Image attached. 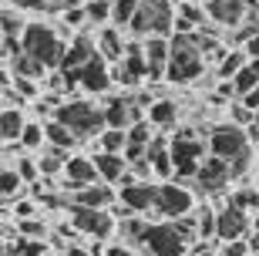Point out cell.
I'll return each instance as SVG.
<instances>
[{"instance_id":"1","label":"cell","mask_w":259,"mask_h":256,"mask_svg":"<svg viewBox=\"0 0 259 256\" xmlns=\"http://www.w3.org/2000/svg\"><path fill=\"white\" fill-rule=\"evenodd\" d=\"M24 51H27L34 61L48 67V71H61L67 54V44L58 38L54 24H44V20H30L27 34H24Z\"/></svg>"},{"instance_id":"2","label":"cell","mask_w":259,"mask_h":256,"mask_svg":"<svg viewBox=\"0 0 259 256\" xmlns=\"http://www.w3.org/2000/svg\"><path fill=\"white\" fill-rule=\"evenodd\" d=\"M58 122H64L81 142L98 138V135L105 132V112L91 98H67V104L58 112Z\"/></svg>"},{"instance_id":"3","label":"cell","mask_w":259,"mask_h":256,"mask_svg":"<svg viewBox=\"0 0 259 256\" xmlns=\"http://www.w3.org/2000/svg\"><path fill=\"white\" fill-rule=\"evenodd\" d=\"M138 249L148 256H189L192 253V246L182 239L175 223H148Z\"/></svg>"},{"instance_id":"4","label":"cell","mask_w":259,"mask_h":256,"mask_svg":"<svg viewBox=\"0 0 259 256\" xmlns=\"http://www.w3.org/2000/svg\"><path fill=\"white\" fill-rule=\"evenodd\" d=\"M205 142H209V155H215L222 162H232V159H239L242 152H249L246 128H239V125H232V122L212 125L209 132H205Z\"/></svg>"},{"instance_id":"5","label":"cell","mask_w":259,"mask_h":256,"mask_svg":"<svg viewBox=\"0 0 259 256\" xmlns=\"http://www.w3.org/2000/svg\"><path fill=\"white\" fill-rule=\"evenodd\" d=\"M111 64H105L101 57H95L88 67H81V98H91V101H101V98L111 95Z\"/></svg>"},{"instance_id":"6","label":"cell","mask_w":259,"mask_h":256,"mask_svg":"<svg viewBox=\"0 0 259 256\" xmlns=\"http://www.w3.org/2000/svg\"><path fill=\"white\" fill-rule=\"evenodd\" d=\"M219 209V243H239V239H249L252 233V216L242 212V209L222 202Z\"/></svg>"},{"instance_id":"7","label":"cell","mask_w":259,"mask_h":256,"mask_svg":"<svg viewBox=\"0 0 259 256\" xmlns=\"http://www.w3.org/2000/svg\"><path fill=\"white\" fill-rule=\"evenodd\" d=\"M195 186H202L209 199H212V196H219V192H226L232 186L229 162H222V159H215V155H209V159L202 162L199 175H195ZM226 196H229V192H226Z\"/></svg>"},{"instance_id":"8","label":"cell","mask_w":259,"mask_h":256,"mask_svg":"<svg viewBox=\"0 0 259 256\" xmlns=\"http://www.w3.org/2000/svg\"><path fill=\"white\" fill-rule=\"evenodd\" d=\"M205 10H209L212 27H219L222 34L226 30H236L239 24H246V14H249L246 0H209Z\"/></svg>"},{"instance_id":"9","label":"cell","mask_w":259,"mask_h":256,"mask_svg":"<svg viewBox=\"0 0 259 256\" xmlns=\"http://www.w3.org/2000/svg\"><path fill=\"white\" fill-rule=\"evenodd\" d=\"M95 44H98V57L105 64H121L125 61V51H128V30H118V27H101L95 30Z\"/></svg>"},{"instance_id":"10","label":"cell","mask_w":259,"mask_h":256,"mask_svg":"<svg viewBox=\"0 0 259 256\" xmlns=\"http://www.w3.org/2000/svg\"><path fill=\"white\" fill-rule=\"evenodd\" d=\"M118 199L132 212L148 216V212H155V202H158V182H135L128 189H118Z\"/></svg>"},{"instance_id":"11","label":"cell","mask_w":259,"mask_h":256,"mask_svg":"<svg viewBox=\"0 0 259 256\" xmlns=\"http://www.w3.org/2000/svg\"><path fill=\"white\" fill-rule=\"evenodd\" d=\"M118 202V189L98 182V186H84L71 196V206H84V209H98V212H108V209Z\"/></svg>"},{"instance_id":"12","label":"cell","mask_w":259,"mask_h":256,"mask_svg":"<svg viewBox=\"0 0 259 256\" xmlns=\"http://www.w3.org/2000/svg\"><path fill=\"white\" fill-rule=\"evenodd\" d=\"M91 159H95V169H98V175H101V182H105V186H111V189H118V182L125 179V172L132 169L125 155L91 152Z\"/></svg>"},{"instance_id":"13","label":"cell","mask_w":259,"mask_h":256,"mask_svg":"<svg viewBox=\"0 0 259 256\" xmlns=\"http://www.w3.org/2000/svg\"><path fill=\"white\" fill-rule=\"evenodd\" d=\"M148 122L158 128V132H168V128H179V104H175V98H155L152 108H148Z\"/></svg>"},{"instance_id":"14","label":"cell","mask_w":259,"mask_h":256,"mask_svg":"<svg viewBox=\"0 0 259 256\" xmlns=\"http://www.w3.org/2000/svg\"><path fill=\"white\" fill-rule=\"evenodd\" d=\"M44 132H48V145L51 149H61V152L74 155V149L81 145V138H77L64 122H58V118H54V122H44Z\"/></svg>"},{"instance_id":"15","label":"cell","mask_w":259,"mask_h":256,"mask_svg":"<svg viewBox=\"0 0 259 256\" xmlns=\"http://www.w3.org/2000/svg\"><path fill=\"white\" fill-rule=\"evenodd\" d=\"M24 125H27V118H24L20 108H4V112H0V138H4V142H20Z\"/></svg>"},{"instance_id":"16","label":"cell","mask_w":259,"mask_h":256,"mask_svg":"<svg viewBox=\"0 0 259 256\" xmlns=\"http://www.w3.org/2000/svg\"><path fill=\"white\" fill-rule=\"evenodd\" d=\"M10 71L14 78H30V81H44L48 78V67L40 64V61H34L30 54H20V57H14L10 64H4Z\"/></svg>"},{"instance_id":"17","label":"cell","mask_w":259,"mask_h":256,"mask_svg":"<svg viewBox=\"0 0 259 256\" xmlns=\"http://www.w3.org/2000/svg\"><path fill=\"white\" fill-rule=\"evenodd\" d=\"M125 149H128V132H121V128H105V132L95 138V152L125 155Z\"/></svg>"},{"instance_id":"18","label":"cell","mask_w":259,"mask_h":256,"mask_svg":"<svg viewBox=\"0 0 259 256\" xmlns=\"http://www.w3.org/2000/svg\"><path fill=\"white\" fill-rule=\"evenodd\" d=\"M20 145L27 149L30 155L34 152H44L48 149V132H44V122H37V118H27V125H24V135H20Z\"/></svg>"},{"instance_id":"19","label":"cell","mask_w":259,"mask_h":256,"mask_svg":"<svg viewBox=\"0 0 259 256\" xmlns=\"http://www.w3.org/2000/svg\"><path fill=\"white\" fill-rule=\"evenodd\" d=\"M27 27H30V20L24 17V10L4 4V38H20V41H24Z\"/></svg>"},{"instance_id":"20","label":"cell","mask_w":259,"mask_h":256,"mask_svg":"<svg viewBox=\"0 0 259 256\" xmlns=\"http://www.w3.org/2000/svg\"><path fill=\"white\" fill-rule=\"evenodd\" d=\"M111 27L118 30H128L132 27L135 14H138V7H142V0H111Z\"/></svg>"},{"instance_id":"21","label":"cell","mask_w":259,"mask_h":256,"mask_svg":"<svg viewBox=\"0 0 259 256\" xmlns=\"http://www.w3.org/2000/svg\"><path fill=\"white\" fill-rule=\"evenodd\" d=\"M246 64H249V57H246V51L232 48V51H229V57H226V61H222V64L215 67L212 75H215V81H232V78L239 75V71H242Z\"/></svg>"},{"instance_id":"22","label":"cell","mask_w":259,"mask_h":256,"mask_svg":"<svg viewBox=\"0 0 259 256\" xmlns=\"http://www.w3.org/2000/svg\"><path fill=\"white\" fill-rule=\"evenodd\" d=\"M88 24L95 30H101V27H111V0H88Z\"/></svg>"},{"instance_id":"23","label":"cell","mask_w":259,"mask_h":256,"mask_svg":"<svg viewBox=\"0 0 259 256\" xmlns=\"http://www.w3.org/2000/svg\"><path fill=\"white\" fill-rule=\"evenodd\" d=\"M155 135H158V128H155L148 118H145V122H135L132 128H128V145H142V149H148V145L155 142Z\"/></svg>"},{"instance_id":"24","label":"cell","mask_w":259,"mask_h":256,"mask_svg":"<svg viewBox=\"0 0 259 256\" xmlns=\"http://www.w3.org/2000/svg\"><path fill=\"white\" fill-rule=\"evenodd\" d=\"M226 122L239 125V128H249V125H256V115H252L242 101H232L229 108H226Z\"/></svg>"},{"instance_id":"25","label":"cell","mask_w":259,"mask_h":256,"mask_svg":"<svg viewBox=\"0 0 259 256\" xmlns=\"http://www.w3.org/2000/svg\"><path fill=\"white\" fill-rule=\"evenodd\" d=\"M232 88H236V98H246L252 91V88H259V78H256V71H252L249 64L242 67L239 75L232 78Z\"/></svg>"},{"instance_id":"26","label":"cell","mask_w":259,"mask_h":256,"mask_svg":"<svg viewBox=\"0 0 259 256\" xmlns=\"http://www.w3.org/2000/svg\"><path fill=\"white\" fill-rule=\"evenodd\" d=\"M219 256H252V253H249V243L239 239V243H219Z\"/></svg>"},{"instance_id":"27","label":"cell","mask_w":259,"mask_h":256,"mask_svg":"<svg viewBox=\"0 0 259 256\" xmlns=\"http://www.w3.org/2000/svg\"><path fill=\"white\" fill-rule=\"evenodd\" d=\"M239 101H242V104H246V108H249V112H252V115H256V112H259V88H252L249 95H246V98H239Z\"/></svg>"},{"instance_id":"28","label":"cell","mask_w":259,"mask_h":256,"mask_svg":"<svg viewBox=\"0 0 259 256\" xmlns=\"http://www.w3.org/2000/svg\"><path fill=\"white\" fill-rule=\"evenodd\" d=\"M242 51H246V57H249V61H259V34H256V38H252Z\"/></svg>"},{"instance_id":"29","label":"cell","mask_w":259,"mask_h":256,"mask_svg":"<svg viewBox=\"0 0 259 256\" xmlns=\"http://www.w3.org/2000/svg\"><path fill=\"white\" fill-rule=\"evenodd\" d=\"M189 256H219L215 249H212V243H199V246H192V253Z\"/></svg>"},{"instance_id":"30","label":"cell","mask_w":259,"mask_h":256,"mask_svg":"<svg viewBox=\"0 0 259 256\" xmlns=\"http://www.w3.org/2000/svg\"><path fill=\"white\" fill-rule=\"evenodd\" d=\"M121 256H148V253H142V249H128V246H125V249H121Z\"/></svg>"},{"instance_id":"31","label":"cell","mask_w":259,"mask_h":256,"mask_svg":"<svg viewBox=\"0 0 259 256\" xmlns=\"http://www.w3.org/2000/svg\"><path fill=\"white\" fill-rule=\"evenodd\" d=\"M249 67L256 71V78H259V61H249Z\"/></svg>"},{"instance_id":"32","label":"cell","mask_w":259,"mask_h":256,"mask_svg":"<svg viewBox=\"0 0 259 256\" xmlns=\"http://www.w3.org/2000/svg\"><path fill=\"white\" fill-rule=\"evenodd\" d=\"M4 4H17V0H4Z\"/></svg>"},{"instance_id":"33","label":"cell","mask_w":259,"mask_h":256,"mask_svg":"<svg viewBox=\"0 0 259 256\" xmlns=\"http://www.w3.org/2000/svg\"><path fill=\"white\" fill-rule=\"evenodd\" d=\"M256 125H259V112H256Z\"/></svg>"}]
</instances>
